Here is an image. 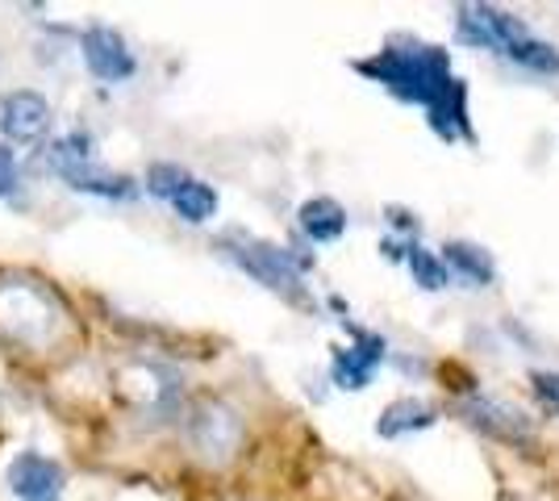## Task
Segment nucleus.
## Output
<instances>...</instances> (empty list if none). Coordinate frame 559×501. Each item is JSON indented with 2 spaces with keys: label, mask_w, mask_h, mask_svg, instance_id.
Segmentation results:
<instances>
[{
  "label": "nucleus",
  "mask_w": 559,
  "mask_h": 501,
  "mask_svg": "<svg viewBox=\"0 0 559 501\" xmlns=\"http://www.w3.org/2000/svg\"><path fill=\"white\" fill-rule=\"evenodd\" d=\"M359 72L380 80L389 93H396L401 100H418L426 109H435L460 80L447 68V55L435 47H409V50H380L372 59L359 63Z\"/></svg>",
  "instance_id": "obj_1"
},
{
  "label": "nucleus",
  "mask_w": 559,
  "mask_h": 501,
  "mask_svg": "<svg viewBox=\"0 0 559 501\" xmlns=\"http://www.w3.org/2000/svg\"><path fill=\"white\" fill-rule=\"evenodd\" d=\"M50 167L68 180L75 192H93V196H134V180L126 176H114V171H96L93 159H88V139L75 134V139H63V143L50 146Z\"/></svg>",
  "instance_id": "obj_2"
},
{
  "label": "nucleus",
  "mask_w": 559,
  "mask_h": 501,
  "mask_svg": "<svg viewBox=\"0 0 559 501\" xmlns=\"http://www.w3.org/2000/svg\"><path fill=\"white\" fill-rule=\"evenodd\" d=\"M230 260H238L242 272H251L259 285L276 288L284 297H301V263L293 260L284 247L259 239H230Z\"/></svg>",
  "instance_id": "obj_3"
},
{
  "label": "nucleus",
  "mask_w": 559,
  "mask_h": 501,
  "mask_svg": "<svg viewBox=\"0 0 559 501\" xmlns=\"http://www.w3.org/2000/svg\"><path fill=\"white\" fill-rule=\"evenodd\" d=\"M80 50H84L88 72L96 80H105V84H121V80H130V75L139 72V59L130 55L126 38L117 29H109V25H88Z\"/></svg>",
  "instance_id": "obj_4"
},
{
  "label": "nucleus",
  "mask_w": 559,
  "mask_h": 501,
  "mask_svg": "<svg viewBox=\"0 0 559 501\" xmlns=\"http://www.w3.org/2000/svg\"><path fill=\"white\" fill-rule=\"evenodd\" d=\"M238 439H242V427H238V414L234 409L205 402V406L192 414V448H197L201 460H210V464L230 460Z\"/></svg>",
  "instance_id": "obj_5"
},
{
  "label": "nucleus",
  "mask_w": 559,
  "mask_h": 501,
  "mask_svg": "<svg viewBox=\"0 0 559 501\" xmlns=\"http://www.w3.org/2000/svg\"><path fill=\"white\" fill-rule=\"evenodd\" d=\"M47 130H50V100L43 93L17 88V93L0 96V134L9 143H38Z\"/></svg>",
  "instance_id": "obj_6"
},
{
  "label": "nucleus",
  "mask_w": 559,
  "mask_h": 501,
  "mask_svg": "<svg viewBox=\"0 0 559 501\" xmlns=\"http://www.w3.org/2000/svg\"><path fill=\"white\" fill-rule=\"evenodd\" d=\"M9 489L22 501H59L63 468L38 452H22L9 464Z\"/></svg>",
  "instance_id": "obj_7"
},
{
  "label": "nucleus",
  "mask_w": 559,
  "mask_h": 501,
  "mask_svg": "<svg viewBox=\"0 0 559 501\" xmlns=\"http://www.w3.org/2000/svg\"><path fill=\"white\" fill-rule=\"evenodd\" d=\"M460 418H464L467 427L501 439V443H526V439H531V422L513 406H501V402H492V397H467L464 406H460Z\"/></svg>",
  "instance_id": "obj_8"
},
{
  "label": "nucleus",
  "mask_w": 559,
  "mask_h": 501,
  "mask_svg": "<svg viewBox=\"0 0 559 501\" xmlns=\"http://www.w3.org/2000/svg\"><path fill=\"white\" fill-rule=\"evenodd\" d=\"M384 359V338L376 334H355L350 347H338L334 351V384L338 389H368L372 384V372Z\"/></svg>",
  "instance_id": "obj_9"
},
{
  "label": "nucleus",
  "mask_w": 559,
  "mask_h": 501,
  "mask_svg": "<svg viewBox=\"0 0 559 501\" xmlns=\"http://www.w3.org/2000/svg\"><path fill=\"white\" fill-rule=\"evenodd\" d=\"M439 422L435 406H426L418 397H401L393 406H384V414L376 418V434L380 439H401V434H414V430H430Z\"/></svg>",
  "instance_id": "obj_10"
},
{
  "label": "nucleus",
  "mask_w": 559,
  "mask_h": 501,
  "mask_svg": "<svg viewBox=\"0 0 559 501\" xmlns=\"http://www.w3.org/2000/svg\"><path fill=\"white\" fill-rule=\"evenodd\" d=\"M301 230L313 242H334L347 235V210L334 196H313L301 205Z\"/></svg>",
  "instance_id": "obj_11"
},
{
  "label": "nucleus",
  "mask_w": 559,
  "mask_h": 501,
  "mask_svg": "<svg viewBox=\"0 0 559 501\" xmlns=\"http://www.w3.org/2000/svg\"><path fill=\"white\" fill-rule=\"evenodd\" d=\"M171 210L185 217V222H192V226H201V222H210L217 214V192L205 180H192L188 176L185 184L176 189V196H171Z\"/></svg>",
  "instance_id": "obj_12"
},
{
  "label": "nucleus",
  "mask_w": 559,
  "mask_h": 501,
  "mask_svg": "<svg viewBox=\"0 0 559 501\" xmlns=\"http://www.w3.org/2000/svg\"><path fill=\"white\" fill-rule=\"evenodd\" d=\"M443 251H447L443 263H451L455 272H464L472 285H492L497 267H492V260H489V251H485V247H476V242H447Z\"/></svg>",
  "instance_id": "obj_13"
},
{
  "label": "nucleus",
  "mask_w": 559,
  "mask_h": 501,
  "mask_svg": "<svg viewBox=\"0 0 559 501\" xmlns=\"http://www.w3.org/2000/svg\"><path fill=\"white\" fill-rule=\"evenodd\" d=\"M409 272H414V285L430 288V293H435V288H447V281H451V276H447V263L439 260L435 251L418 247V242L409 247Z\"/></svg>",
  "instance_id": "obj_14"
},
{
  "label": "nucleus",
  "mask_w": 559,
  "mask_h": 501,
  "mask_svg": "<svg viewBox=\"0 0 559 501\" xmlns=\"http://www.w3.org/2000/svg\"><path fill=\"white\" fill-rule=\"evenodd\" d=\"M188 180V171L185 167H176V164H155L151 171H146V189L155 192V196H176V189Z\"/></svg>",
  "instance_id": "obj_15"
},
{
  "label": "nucleus",
  "mask_w": 559,
  "mask_h": 501,
  "mask_svg": "<svg viewBox=\"0 0 559 501\" xmlns=\"http://www.w3.org/2000/svg\"><path fill=\"white\" fill-rule=\"evenodd\" d=\"M535 397L547 414H559V372H535Z\"/></svg>",
  "instance_id": "obj_16"
},
{
  "label": "nucleus",
  "mask_w": 559,
  "mask_h": 501,
  "mask_svg": "<svg viewBox=\"0 0 559 501\" xmlns=\"http://www.w3.org/2000/svg\"><path fill=\"white\" fill-rule=\"evenodd\" d=\"M17 180H22L17 155H13L9 146H0V196H13V192H17Z\"/></svg>",
  "instance_id": "obj_17"
}]
</instances>
